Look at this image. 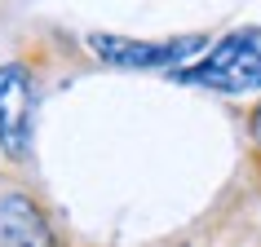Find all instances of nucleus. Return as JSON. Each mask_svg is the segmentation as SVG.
<instances>
[{
    "label": "nucleus",
    "instance_id": "3",
    "mask_svg": "<svg viewBox=\"0 0 261 247\" xmlns=\"http://www.w3.org/2000/svg\"><path fill=\"white\" fill-rule=\"evenodd\" d=\"M0 150L22 164L31 150V75L18 62L0 67Z\"/></svg>",
    "mask_w": 261,
    "mask_h": 247
},
{
    "label": "nucleus",
    "instance_id": "4",
    "mask_svg": "<svg viewBox=\"0 0 261 247\" xmlns=\"http://www.w3.org/2000/svg\"><path fill=\"white\" fill-rule=\"evenodd\" d=\"M0 243L5 247H58L49 217L40 212V203L22 190L0 194Z\"/></svg>",
    "mask_w": 261,
    "mask_h": 247
},
{
    "label": "nucleus",
    "instance_id": "5",
    "mask_svg": "<svg viewBox=\"0 0 261 247\" xmlns=\"http://www.w3.org/2000/svg\"><path fill=\"white\" fill-rule=\"evenodd\" d=\"M248 133H252V141L261 146V102H257V110H252V119H248Z\"/></svg>",
    "mask_w": 261,
    "mask_h": 247
},
{
    "label": "nucleus",
    "instance_id": "2",
    "mask_svg": "<svg viewBox=\"0 0 261 247\" xmlns=\"http://www.w3.org/2000/svg\"><path fill=\"white\" fill-rule=\"evenodd\" d=\"M97 62L124 71H160V67H181L191 53L208 49V36H173V40H128V36H107L93 31L89 36Z\"/></svg>",
    "mask_w": 261,
    "mask_h": 247
},
{
    "label": "nucleus",
    "instance_id": "1",
    "mask_svg": "<svg viewBox=\"0 0 261 247\" xmlns=\"http://www.w3.org/2000/svg\"><path fill=\"white\" fill-rule=\"evenodd\" d=\"M177 80L213 88V93H252V88H261V36L257 31H230L195 67H181Z\"/></svg>",
    "mask_w": 261,
    "mask_h": 247
}]
</instances>
